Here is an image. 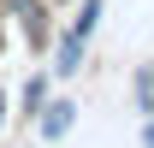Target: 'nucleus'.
Wrapping results in <instances>:
<instances>
[{
  "label": "nucleus",
  "instance_id": "1",
  "mask_svg": "<svg viewBox=\"0 0 154 148\" xmlns=\"http://www.w3.org/2000/svg\"><path fill=\"white\" fill-rule=\"evenodd\" d=\"M0 6H6V12H12V18H18V30H24V42H30V48H48V12H42V0H0Z\"/></svg>",
  "mask_w": 154,
  "mask_h": 148
},
{
  "label": "nucleus",
  "instance_id": "2",
  "mask_svg": "<svg viewBox=\"0 0 154 148\" xmlns=\"http://www.w3.org/2000/svg\"><path fill=\"white\" fill-rule=\"evenodd\" d=\"M71 119H77V107H71V101H42L36 130L48 136V142H59V136H71Z\"/></svg>",
  "mask_w": 154,
  "mask_h": 148
},
{
  "label": "nucleus",
  "instance_id": "3",
  "mask_svg": "<svg viewBox=\"0 0 154 148\" xmlns=\"http://www.w3.org/2000/svg\"><path fill=\"white\" fill-rule=\"evenodd\" d=\"M83 42H89L83 30H65V36L54 42V77H77L83 71Z\"/></svg>",
  "mask_w": 154,
  "mask_h": 148
},
{
  "label": "nucleus",
  "instance_id": "4",
  "mask_svg": "<svg viewBox=\"0 0 154 148\" xmlns=\"http://www.w3.org/2000/svg\"><path fill=\"white\" fill-rule=\"evenodd\" d=\"M136 107H142V119H154V71L148 65L136 71Z\"/></svg>",
  "mask_w": 154,
  "mask_h": 148
},
{
  "label": "nucleus",
  "instance_id": "5",
  "mask_svg": "<svg viewBox=\"0 0 154 148\" xmlns=\"http://www.w3.org/2000/svg\"><path fill=\"white\" fill-rule=\"evenodd\" d=\"M95 24H101V0H83V6H77V18H71V30H83V36H89Z\"/></svg>",
  "mask_w": 154,
  "mask_h": 148
},
{
  "label": "nucleus",
  "instance_id": "6",
  "mask_svg": "<svg viewBox=\"0 0 154 148\" xmlns=\"http://www.w3.org/2000/svg\"><path fill=\"white\" fill-rule=\"evenodd\" d=\"M42 95H48V77H30V83H24V107L42 113Z\"/></svg>",
  "mask_w": 154,
  "mask_h": 148
},
{
  "label": "nucleus",
  "instance_id": "7",
  "mask_svg": "<svg viewBox=\"0 0 154 148\" xmlns=\"http://www.w3.org/2000/svg\"><path fill=\"white\" fill-rule=\"evenodd\" d=\"M142 142H148V148H154V119H142Z\"/></svg>",
  "mask_w": 154,
  "mask_h": 148
},
{
  "label": "nucleus",
  "instance_id": "8",
  "mask_svg": "<svg viewBox=\"0 0 154 148\" xmlns=\"http://www.w3.org/2000/svg\"><path fill=\"white\" fill-rule=\"evenodd\" d=\"M0 113H6V89H0Z\"/></svg>",
  "mask_w": 154,
  "mask_h": 148
}]
</instances>
